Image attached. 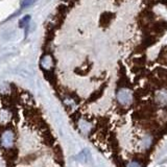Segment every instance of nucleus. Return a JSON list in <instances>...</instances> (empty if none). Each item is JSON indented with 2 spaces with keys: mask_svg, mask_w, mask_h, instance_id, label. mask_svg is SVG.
Masks as SVG:
<instances>
[{
  "mask_svg": "<svg viewBox=\"0 0 167 167\" xmlns=\"http://www.w3.org/2000/svg\"><path fill=\"white\" fill-rule=\"evenodd\" d=\"M116 101L122 108H127L134 101V94L129 88H119L116 92Z\"/></svg>",
  "mask_w": 167,
  "mask_h": 167,
  "instance_id": "nucleus-2",
  "label": "nucleus"
},
{
  "mask_svg": "<svg viewBox=\"0 0 167 167\" xmlns=\"http://www.w3.org/2000/svg\"><path fill=\"white\" fill-rule=\"evenodd\" d=\"M164 56H165V61L167 63V52H164Z\"/></svg>",
  "mask_w": 167,
  "mask_h": 167,
  "instance_id": "nucleus-9",
  "label": "nucleus"
},
{
  "mask_svg": "<svg viewBox=\"0 0 167 167\" xmlns=\"http://www.w3.org/2000/svg\"><path fill=\"white\" fill-rule=\"evenodd\" d=\"M0 159L4 167H65L55 131L26 92L0 94Z\"/></svg>",
  "mask_w": 167,
  "mask_h": 167,
  "instance_id": "nucleus-1",
  "label": "nucleus"
},
{
  "mask_svg": "<svg viewBox=\"0 0 167 167\" xmlns=\"http://www.w3.org/2000/svg\"><path fill=\"white\" fill-rule=\"evenodd\" d=\"M55 63H53V60L50 55H44L41 60V67L43 68L44 70H50L53 67Z\"/></svg>",
  "mask_w": 167,
  "mask_h": 167,
  "instance_id": "nucleus-5",
  "label": "nucleus"
},
{
  "mask_svg": "<svg viewBox=\"0 0 167 167\" xmlns=\"http://www.w3.org/2000/svg\"><path fill=\"white\" fill-rule=\"evenodd\" d=\"M29 21H31V16H29V15H26L25 17H23L22 19L19 21V27H21V28L24 27V26L28 24Z\"/></svg>",
  "mask_w": 167,
  "mask_h": 167,
  "instance_id": "nucleus-6",
  "label": "nucleus"
},
{
  "mask_svg": "<svg viewBox=\"0 0 167 167\" xmlns=\"http://www.w3.org/2000/svg\"><path fill=\"white\" fill-rule=\"evenodd\" d=\"M37 0H21V7L24 8V7H27L29 5L34 4Z\"/></svg>",
  "mask_w": 167,
  "mask_h": 167,
  "instance_id": "nucleus-7",
  "label": "nucleus"
},
{
  "mask_svg": "<svg viewBox=\"0 0 167 167\" xmlns=\"http://www.w3.org/2000/svg\"><path fill=\"white\" fill-rule=\"evenodd\" d=\"M155 103L161 108L167 107V89H160L155 93Z\"/></svg>",
  "mask_w": 167,
  "mask_h": 167,
  "instance_id": "nucleus-3",
  "label": "nucleus"
},
{
  "mask_svg": "<svg viewBox=\"0 0 167 167\" xmlns=\"http://www.w3.org/2000/svg\"><path fill=\"white\" fill-rule=\"evenodd\" d=\"M154 138L151 135H144L142 137V139L139 141V147H141L143 150H146L153 145Z\"/></svg>",
  "mask_w": 167,
  "mask_h": 167,
  "instance_id": "nucleus-4",
  "label": "nucleus"
},
{
  "mask_svg": "<svg viewBox=\"0 0 167 167\" xmlns=\"http://www.w3.org/2000/svg\"><path fill=\"white\" fill-rule=\"evenodd\" d=\"M126 167H141V165H140V163L138 161L131 160L126 163Z\"/></svg>",
  "mask_w": 167,
  "mask_h": 167,
  "instance_id": "nucleus-8",
  "label": "nucleus"
}]
</instances>
